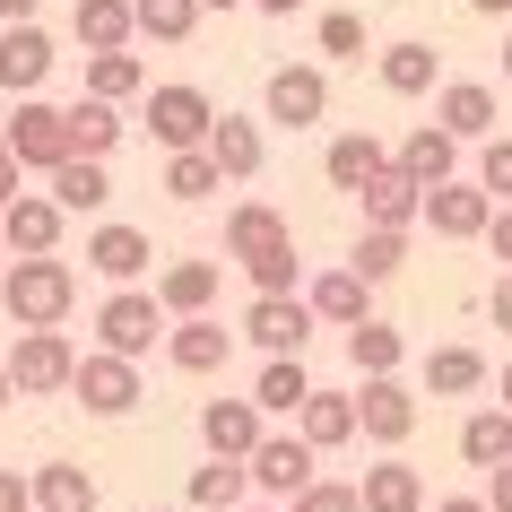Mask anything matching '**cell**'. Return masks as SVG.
Masks as SVG:
<instances>
[{
	"instance_id": "obj_13",
	"label": "cell",
	"mask_w": 512,
	"mask_h": 512,
	"mask_svg": "<svg viewBox=\"0 0 512 512\" xmlns=\"http://www.w3.org/2000/svg\"><path fill=\"white\" fill-rule=\"evenodd\" d=\"M322 113H330V79L313 70V61L270 70V122H278V131H313Z\"/></svg>"
},
{
	"instance_id": "obj_40",
	"label": "cell",
	"mask_w": 512,
	"mask_h": 512,
	"mask_svg": "<svg viewBox=\"0 0 512 512\" xmlns=\"http://www.w3.org/2000/svg\"><path fill=\"white\" fill-rule=\"evenodd\" d=\"M165 191H174V200H209V191H226V183H217V165L200 157V148H183V157H165Z\"/></svg>"
},
{
	"instance_id": "obj_6",
	"label": "cell",
	"mask_w": 512,
	"mask_h": 512,
	"mask_svg": "<svg viewBox=\"0 0 512 512\" xmlns=\"http://www.w3.org/2000/svg\"><path fill=\"white\" fill-rule=\"evenodd\" d=\"M243 478H252V495H278V504H296V495L322 478V469H313V452H304L296 434H261V443L243 452Z\"/></svg>"
},
{
	"instance_id": "obj_41",
	"label": "cell",
	"mask_w": 512,
	"mask_h": 512,
	"mask_svg": "<svg viewBox=\"0 0 512 512\" xmlns=\"http://www.w3.org/2000/svg\"><path fill=\"white\" fill-rule=\"evenodd\" d=\"M322 53L330 61H365V18H356V9H330L322 18Z\"/></svg>"
},
{
	"instance_id": "obj_12",
	"label": "cell",
	"mask_w": 512,
	"mask_h": 512,
	"mask_svg": "<svg viewBox=\"0 0 512 512\" xmlns=\"http://www.w3.org/2000/svg\"><path fill=\"white\" fill-rule=\"evenodd\" d=\"M226 252H235L243 270H261L278 252H296V226H287L270 200H243V209H226Z\"/></svg>"
},
{
	"instance_id": "obj_25",
	"label": "cell",
	"mask_w": 512,
	"mask_h": 512,
	"mask_svg": "<svg viewBox=\"0 0 512 512\" xmlns=\"http://www.w3.org/2000/svg\"><path fill=\"white\" fill-rule=\"evenodd\" d=\"M243 400L261 408V417H296L304 400H313V374H304V356H270L261 374H252V391Z\"/></svg>"
},
{
	"instance_id": "obj_9",
	"label": "cell",
	"mask_w": 512,
	"mask_h": 512,
	"mask_svg": "<svg viewBox=\"0 0 512 512\" xmlns=\"http://www.w3.org/2000/svg\"><path fill=\"white\" fill-rule=\"evenodd\" d=\"M61 226H70V217H61L44 191H18V200L0 209V252H9V261H44V252H61Z\"/></svg>"
},
{
	"instance_id": "obj_43",
	"label": "cell",
	"mask_w": 512,
	"mask_h": 512,
	"mask_svg": "<svg viewBox=\"0 0 512 512\" xmlns=\"http://www.w3.org/2000/svg\"><path fill=\"white\" fill-rule=\"evenodd\" d=\"M287 512H356V486H348V478H313Z\"/></svg>"
},
{
	"instance_id": "obj_54",
	"label": "cell",
	"mask_w": 512,
	"mask_h": 512,
	"mask_svg": "<svg viewBox=\"0 0 512 512\" xmlns=\"http://www.w3.org/2000/svg\"><path fill=\"white\" fill-rule=\"evenodd\" d=\"M200 9H243V0H200Z\"/></svg>"
},
{
	"instance_id": "obj_58",
	"label": "cell",
	"mask_w": 512,
	"mask_h": 512,
	"mask_svg": "<svg viewBox=\"0 0 512 512\" xmlns=\"http://www.w3.org/2000/svg\"><path fill=\"white\" fill-rule=\"evenodd\" d=\"M0 157H9V148H0Z\"/></svg>"
},
{
	"instance_id": "obj_5",
	"label": "cell",
	"mask_w": 512,
	"mask_h": 512,
	"mask_svg": "<svg viewBox=\"0 0 512 512\" xmlns=\"http://www.w3.org/2000/svg\"><path fill=\"white\" fill-rule=\"evenodd\" d=\"M70 400H79L87 417H131V408H139V365L87 348L79 365H70Z\"/></svg>"
},
{
	"instance_id": "obj_10",
	"label": "cell",
	"mask_w": 512,
	"mask_h": 512,
	"mask_svg": "<svg viewBox=\"0 0 512 512\" xmlns=\"http://www.w3.org/2000/svg\"><path fill=\"white\" fill-rule=\"evenodd\" d=\"M243 339H252L261 356H304L313 313H304V296H252L243 304Z\"/></svg>"
},
{
	"instance_id": "obj_1",
	"label": "cell",
	"mask_w": 512,
	"mask_h": 512,
	"mask_svg": "<svg viewBox=\"0 0 512 512\" xmlns=\"http://www.w3.org/2000/svg\"><path fill=\"white\" fill-rule=\"evenodd\" d=\"M70 304H79V270H70L61 252H44V261H9V270H0V322L61 330V322H70Z\"/></svg>"
},
{
	"instance_id": "obj_55",
	"label": "cell",
	"mask_w": 512,
	"mask_h": 512,
	"mask_svg": "<svg viewBox=\"0 0 512 512\" xmlns=\"http://www.w3.org/2000/svg\"><path fill=\"white\" fill-rule=\"evenodd\" d=\"M9 400H18V391H9V374H0V408H9Z\"/></svg>"
},
{
	"instance_id": "obj_11",
	"label": "cell",
	"mask_w": 512,
	"mask_h": 512,
	"mask_svg": "<svg viewBox=\"0 0 512 512\" xmlns=\"http://www.w3.org/2000/svg\"><path fill=\"white\" fill-rule=\"evenodd\" d=\"M417 217H426L443 243H478V235H486V217H495V200H486L478 183H460V174H452V183H434L426 200H417Z\"/></svg>"
},
{
	"instance_id": "obj_51",
	"label": "cell",
	"mask_w": 512,
	"mask_h": 512,
	"mask_svg": "<svg viewBox=\"0 0 512 512\" xmlns=\"http://www.w3.org/2000/svg\"><path fill=\"white\" fill-rule=\"evenodd\" d=\"M252 9H270V18H296L304 0H252Z\"/></svg>"
},
{
	"instance_id": "obj_33",
	"label": "cell",
	"mask_w": 512,
	"mask_h": 512,
	"mask_svg": "<svg viewBox=\"0 0 512 512\" xmlns=\"http://www.w3.org/2000/svg\"><path fill=\"white\" fill-rule=\"evenodd\" d=\"M460 460H469V469H504V460H512V417H504V408H469Z\"/></svg>"
},
{
	"instance_id": "obj_23",
	"label": "cell",
	"mask_w": 512,
	"mask_h": 512,
	"mask_svg": "<svg viewBox=\"0 0 512 512\" xmlns=\"http://www.w3.org/2000/svg\"><path fill=\"white\" fill-rule=\"evenodd\" d=\"M356 512H426V478L408 460H374L356 478Z\"/></svg>"
},
{
	"instance_id": "obj_36",
	"label": "cell",
	"mask_w": 512,
	"mask_h": 512,
	"mask_svg": "<svg viewBox=\"0 0 512 512\" xmlns=\"http://www.w3.org/2000/svg\"><path fill=\"white\" fill-rule=\"evenodd\" d=\"M139 87H148L139 53H87V96H96V105H122V96H139Z\"/></svg>"
},
{
	"instance_id": "obj_8",
	"label": "cell",
	"mask_w": 512,
	"mask_h": 512,
	"mask_svg": "<svg viewBox=\"0 0 512 512\" xmlns=\"http://www.w3.org/2000/svg\"><path fill=\"white\" fill-rule=\"evenodd\" d=\"M348 400H356V434H365V443H382V452H400L408 434H417V400H408L400 374L365 382V391H348Z\"/></svg>"
},
{
	"instance_id": "obj_44",
	"label": "cell",
	"mask_w": 512,
	"mask_h": 512,
	"mask_svg": "<svg viewBox=\"0 0 512 512\" xmlns=\"http://www.w3.org/2000/svg\"><path fill=\"white\" fill-rule=\"evenodd\" d=\"M478 504L486 512H512V460H504V469H486V495H478Z\"/></svg>"
},
{
	"instance_id": "obj_15",
	"label": "cell",
	"mask_w": 512,
	"mask_h": 512,
	"mask_svg": "<svg viewBox=\"0 0 512 512\" xmlns=\"http://www.w3.org/2000/svg\"><path fill=\"white\" fill-rule=\"evenodd\" d=\"M53 35H44V27H35V18H27V27H0V87H9V96H35V87H44V79H53Z\"/></svg>"
},
{
	"instance_id": "obj_52",
	"label": "cell",
	"mask_w": 512,
	"mask_h": 512,
	"mask_svg": "<svg viewBox=\"0 0 512 512\" xmlns=\"http://www.w3.org/2000/svg\"><path fill=\"white\" fill-rule=\"evenodd\" d=\"M469 9H478V18H512V0H469Z\"/></svg>"
},
{
	"instance_id": "obj_47",
	"label": "cell",
	"mask_w": 512,
	"mask_h": 512,
	"mask_svg": "<svg viewBox=\"0 0 512 512\" xmlns=\"http://www.w3.org/2000/svg\"><path fill=\"white\" fill-rule=\"evenodd\" d=\"M0 512H35V504H27V478H18V469H0Z\"/></svg>"
},
{
	"instance_id": "obj_24",
	"label": "cell",
	"mask_w": 512,
	"mask_h": 512,
	"mask_svg": "<svg viewBox=\"0 0 512 512\" xmlns=\"http://www.w3.org/2000/svg\"><path fill=\"white\" fill-rule=\"evenodd\" d=\"M217 304V261H165L157 270V313L191 322V313H209Z\"/></svg>"
},
{
	"instance_id": "obj_17",
	"label": "cell",
	"mask_w": 512,
	"mask_h": 512,
	"mask_svg": "<svg viewBox=\"0 0 512 512\" xmlns=\"http://www.w3.org/2000/svg\"><path fill=\"white\" fill-rule=\"evenodd\" d=\"M261 434H270V417H261L252 400H209V408H200V443H209V460H243Z\"/></svg>"
},
{
	"instance_id": "obj_19",
	"label": "cell",
	"mask_w": 512,
	"mask_h": 512,
	"mask_svg": "<svg viewBox=\"0 0 512 512\" xmlns=\"http://www.w3.org/2000/svg\"><path fill=\"white\" fill-rule=\"evenodd\" d=\"M434 131L443 139H495V87L452 79L443 96H434Z\"/></svg>"
},
{
	"instance_id": "obj_57",
	"label": "cell",
	"mask_w": 512,
	"mask_h": 512,
	"mask_svg": "<svg viewBox=\"0 0 512 512\" xmlns=\"http://www.w3.org/2000/svg\"><path fill=\"white\" fill-rule=\"evenodd\" d=\"M235 512H270V504H235Z\"/></svg>"
},
{
	"instance_id": "obj_28",
	"label": "cell",
	"mask_w": 512,
	"mask_h": 512,
	"mask_svg": "<svg viewBox=\"0 0 512 512\" xmlns=\"http://www.w3.org/2000/svg\"><path fill=\"white\" fill-rule=\"evenodd\" d=\"M27 504L35 512H96V478H87L79 460H44L27 478Z\"/></svg>"
},
{
	"instance_id": "obj_38",
	"label": "cell",
	"mask_w": 512,
	"mask_h": 512,
	"mask_svg": "<svg viewBox=\"0 0 512 512\" xmlns=\"http://www.w3.org/2000/svg\"><path fill=\"white\" fill-rule=\"evenodd\" d=\"M200 27V0H131V35H157V44H183Z\"/></svg>"
},
{
	"instance_id": "obj_34",
	"label": "cell",
	"mask_w": 512,
	"mask_h": 512,
	"mask_svg": "<svg viewBox=\"0 0 512 512\" xmlns=\"http://www.w3.org/2000/svg\"><path fill=\"white\" fill-rule=\"evenodd\" d=\"M348 356H356V374H365V382H382V374H400L408 339H400L391 322H356V330H348Z\"/></svg>"
},
{
	"instance_id": "obj_42",
	"label": "cell",
	"mask_w": 512,
	"mask_h": 512,
	"mask_svg": "<svg viewBox=\"0 0 512 512\" xmlns=\"http://www.w3.org/2000/svg\"><path fill=\"white\" fill-rule=\"evenodd\" d=\"M478 191L495 200V209H512V139H486V157H478Z\"/></svg>"
},
{
	"instance_id": "obj_7",
	"label": "cell",
	"mask_w": 512,
	"mask_h": 512,
	"mask_svg": "<svg viewBox=\"0 0 512 512\" xmlns=\"http://www.w3.org/2000/svg\"><path fill=\"white\" fill-rule=\"evenodd\" d=\"M209 122H217V105L200 96V87H148V131H157V148L165 157H183V148H200L209 139Z\"/></svg>"
},
{
	"instance_id": "obj_31",
	"label": "cell",
	"mask_w": 512,
	"mask_h": 512,
	"mask_svg": "<svg viewBox=\"0 0 512 512\" xmlns=\"http://www.w3.org/2000/svg\"><path fill=\"white\" fill-rule=\"evenodd\" d=\"M426 391H434V400H469V391H486V356L469 348V339L426 348Z\"/></svg>"
},
{
	"instance_id": "obj_45",
	"label": "cell",
	"mask_w": 512,
	"mask_h": 512,
	"mask_svg": "<svg viewBox=\"0 0 512 512\" xmlns=\"http://www.w3.org/2000/svg\"><path fill=\"white\" fill-rule=\"evenodd\" d=\"M486 322H495V330H504V339H512V270L495 278V296H486Z\"/></svg>"
},
{
	"instance_id": "obj_20",
	"label": "cell",
	"mask_w": 512,
	"mask_h": 512,
	"mask_svg": "<svg viewBox=\"0 0 512 512\" xmlns=\"http://www.w3.org/2000/svg\"><path fill=\"white\" fill-rule=\"evenodd\" d=\"M296 443L313 460L339 452V443H356V400H348V391H313V400L296 408Z\"/></svg>"
},
{
	"instance_id": "obj_16",
	"label": "cell",
	"mask_w": 512,
	"mask_h": 512,
	"mask_svg": "<svg viewBox=\"0 0 512 512\" xmlns=\"http://www.w3.org/2000/svg\"><path fill=\"white\" fill-rule=\"evenodd\" d=\"M165 356H174V374H217V365L235 356V330L209 322V313H191V322H165Z\"/></svg>"
},
{
	"instance_id": "obj_39",
	"label": "cell",
	"mask_w": 512,
	"mask_h": 512,
	"mask_svg": "<svg viewBox=\"0 0 512 512\" xmlns=\"http://www.w3.org/2000/svg\"><path fill=\"white\" fill-rule=\"evenodd\" d=\"M348 270L365 278V287L400 278V270H408V235H374V226H365V235H356V252H348Z\"/></svg>"
},
{
	"instance_id": "obj_18",
	"label": "cell",
	"mask_w": 512,
	"mask_h": 512,
	"mask_svg": "<svg viewBox=\"0 0 512 512\" xmlns=\"http://www.w3.org/2000/svg\"><path fill=\"white\" fill-rule=\"evenodd\" d=\"M374 287H365V278L348 270V261H339V270H322L313 278V287H304V313H313V322H339V330H356V322H374Z\"/></svg>"
},
{
	"instance_id": "obj_3",
	"label": "cell",
	"mask_w": 512,
	"mask_h": 512,
	"mask_svg": "<svg viewBox=\"0 0 512 512\" xmlns=\"http://www.w3.org/2000/svg\"><path fill=\"white\" fill-rule=\"evenodd\" d=\"M0 148L18 174H53V165H70V122L44 96H18V122H0Z\"/></svg>"
},
{
	"instance_id": "obj_26",
	"label": "cell",
	"mask_w": 512,
	"mask_h": 512,
	"mask_svg": "<svg viewBox=\"0 0 512 512\" xmlns=\"http://www.w3.org/2000/svg\"><path fill=\"white\" fill-rule=\"evenodd\" d=\"M391 165H400V174H408L417 191H434V183H452V165H460V139H443V131L426 122V131H408L400 148H391Z\"/></svg>"
},
{
	"instance_id": "obj_4",
	"label": "cell",
	"mask_w": 512,
	"mask_h": 512,
	"mask_svg": "<svg viewBox=\"0 0 512 512\" xmlns=\"http://www.w3.org/2000/svg\"><path fill=\"white\" fill-rule=\"evenodd\" d=\"M157 339H165V313H157V296H148V287H113V296L96 304V348H105V356L139 365Z\"/></svg>"
},
{
	"instance_id": "obj_53",
	"label": "cell",
	"mask_w": 512,
	"mask_h": 512,
	"mask_svg": "<svg viewBox=\"0 0 512 512\" xmlns=\"http://www.w3.org/2000/svg\"><path fill=\"white\" fill-rule=\"evenodd\" d=\"M504 417H512V365H504Z\"/></svg>"
},
{
	"instance_id": "obj_37",
	"label": "cell",
	"mask_w": 512,
	"mask_h": 512,
	"mask_svg": "<svg viewBox=\"0 0 512 512\" xmlns=\"http://www.w3.org/2000/svg\"><path fill=\"white\" fill-rule=\"evenodd\" d=\"M434 44H391V53H382V87H391V96H434Z\"/></svg>"
},
{
	"instance_id": "obj_29",
	"label": "cell",
	"mask_w": 512,
	"mask_h": 512,
	"mask_svg": "<svg viewBox=\"0 0 512 512\" xmlns=\"http://www.w3.org/2000/svg\"><path fill=\"white\" fill-rule=\"evenodd\" d=\"M61 122H70V157H96V165H105L113 148H122V105L79 96V105H61Z\"/></svg>"
},
{
	"instance_id": "obj_59",
	"label": "cell",
	"mask_w": 512,
	"mask_h": 512,
	"mask_svg": "<svg viewBox=\"0 0 512 512\" xmlns=\"http://www.w3.org/2000/svg\"><path fill=\"white\" fill-rule=\"evenodd\" d=\"M0 261H9V252H0Z\"/></svg>"
},
{
	"instance_id": "obj_14",
	"label": "cell",
	"mask_w": 512,
	"mask_h": 512,
	"mask_svg": "<svg viewBox=\"0 0 512 512\" xmlns=\"http://www.w3.org/2000/svg\"><path fill=\"white\" fill-rule=\"evenodd\" d=\"M200 157L217 165V183H252L261 157H270V139H261V122H243V113H217L209 139H200Z\"/></svg>"
},
{
	"instance_id": "obj_30",
	"label": "cell",
	"mask_w": 512,
	"mask_h": 512,
	"mask_svg": "<svg viewBox=\"0 0 512 512\" xmlns=\"http://www.w3.org/2000/svg\"><path fill=\"white\" fill-rule=\"evenodd\" d=\"M61 217H87V209H105L113 200V174L96 157H70V165H53V191H44Z\"/></svg>"
},
{
	"instance_id": "obj_32",
	"label": "cell",
	"mask_w": 512,
	"mask_h": 512,
	"mask_svg": "<svg viewBox=\"0 0 512 512\" xmlns=\"http://www.w3.org/2000/svg\"><path fill=\"white\" fill-rule=\"evenodd\" d=\"M87 53H131V0H79V18H70Z\"/></svg>"
},
{
	"instance_id": "obj_46",
	"label": "cell",
	"mask_w": 512,
	"mask_h": 512,
	"mask_svg": "<svg viewBox=\"0 0 512 512\" xmlns=\"http://www.w3.org/2000/svg\"><path fill=\"white\" fill-rule=\"evenodd\" d=\"M486 243H495V261L512 270V209H495V217H486Z\"/></svg>"
},
{
	"instance_id": "obj_27",
	"label": "cell",
	"mask_w": 512,
	"mask_h": 512,
	"mask_svg": "<svg viewBox=\"0 0 512 512\" xmlns=\"http://www.w3.org/2000/svg\"><path fill=\"white\" fill-rule=\"evenodd\" d=\"M382 165H391V148H382L374 131H339V139H330V157H322V174H330V191H365Z\"/></svg>"
},
{
	"instance_id": "obj_21",
	"label": "cell",
	"mask_w": 512,
	"mask_h": 512,
	"mask_svg": "<svg viewBox=\"0 0 512 512\" xmlns=\"http://www.w3.org/2000/svg\"><path fill=\"white\" fill-rule=\"evenodd\" d=\"M148 261H157V243L139 235V226H96V235H87V270L113 278V287H131Z\"/></svg>"
},
{
	"instance_id": "obj_2",
	"label": "cell",
	"mask_w": 512,
	"mask_h": 512,
	"mask_svg": "<svg viewBox=\"0 0 512 512\" xmlns=\"http://www.w3.org/2000/svg\"><path fill=\"white\" fill-rule=\"evenodd\" d=\"M70 365H79L70 330H18V348L0 356V374H9L18 400H53V391H70Z\"/></svg>"
},
{
	"instance_id": "obj_35",
	"label": "cell",
	"mask_w": 512,
	"mask_h": 512,
	"mask_svg": "<svg viewBox=\"0 0 512 512\" xmlns=\"http://www.w3.org/2000/svg\"><path fill=\"white\" fill-rule=\"evenodd\" d=\"M191 504H200V512H235V504H252L243 460H209V469H191Z\"/></svg>"
},
{
	"instance_id": "obj_48",
	"label": "cell",
	"mask_w": 512,
	"mask_h": 512,
	"mask_svg": "<svg viewBox=\"0 0 512 512\" xmlns=\"http://www.w3.org/2000/svg\"><path fill=\"white\" fill-rule=\"evenodd\" d=\"M18 191H27V174H18V165L0 157V209H9V200H18Z\"/></svg>"
},
{
	"instance_id": "obj_56",
	"label": "cell",
	"mask_w": 512,
	"mask_h": 512,
	"mask_svg": "<svg viewBox=\"0 0 512 512\" xmlns=\"http://www.w3.org/2000/svg\"><path fill=\"white\" fill-rule=\"evenodd\" d=\"M504 79H512V35H504Z\"/></svg>"
},
{
	"instance_id": "obj_50",
	"label": "cell",
	"mask_w": 512,
	"mask_h": 512,
	"mask_svg": "<svg viewBox=\"0 0 512 512\" xmlns=\"http://www.w3.org/2000/svg\"><path fill=\"white\" fill-rule=\"evenodd\" d=\"M434 512H486V504H478V495H443Z\"/></svg>"
},
{
	"instance_id": "obj_22",
	"label": "cell",
	"mask_w": 512,
	"mask_h": 512,
	"mask_svg": "<svg viewBox=\"0 0 512 512\" xmlns=\"http://www.w3.org/2000/svg\"><path fill=\"white\" fill-rule=\"evenodd\" d=\"M356 200H365V226H374V235H408V226H417V200H426V191L408 183L400 165H382L374 183L356 191Z\"/></svg>"
},
{
	"instance_id": "obj_49",
	"label": "cell",
	"mask_w": 512,
	"mask_h": 512,
	"mask_svg": "<svg viewBox=\"0 0 512 512\" xmlns=\"http://www.w3.org/2000/svg\"><path fill=\"white\" fill-rule=\"evenodd\" d=\"M0 18H9V27H27V18H35V0H0Z\"/></svg>"
}]
</instances>
